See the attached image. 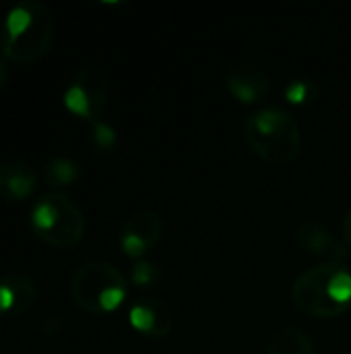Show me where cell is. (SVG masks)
<instances>
[{
    "label": "cell",
    "instance_id": "20",
    "mask_svg": "<svg viewBox=\"0 0 351 354\" xmlns=\"http://www.w3.org/2000/svg\"><path fill=\"white\" fill-rule=\"evenodd\" d=\"M6 79H8V64L4 58H0V87H4Z\"/></svg>",
    "mask_w": 351,
    "mask_h": 354
},
{
    "label": "cell",
    "instance_id": "5",
    "mask_svg": "<svg viewBox=\"0 0 351 354\" xmlns=\"http://www.w3.org/2000/svg\"><path fill=\"white\" fill-rule=\"evenodd\" d=\"M85 218L79 205L60 191L46 193L31 212V230L48 247L72 249L85 236Z\"/></svg>",
    "mask_w": 351,
    "mask_h": 354
},
{
    "label": "cell",
    "instance_id": "15",
    "mask_svg": "<svg viewBox=\"0 0 351 354\" xmlns=\"http://www.w3.org/2000/svg\"><path fill=\"white\" fill-rule=\"evenodd\" d=\"M285 97L290 104L306 106L319 97V87H317V83H312L308 79H296L285 87Z\"/></svg>",
    "mask_w": 351,
    "mask_h": 354
},
{
    "label": "cell",
    "instance_id": "17",
    "mask_svg": "<svg viewBox=\"0 0 351 354\" xmlns=\"http://www.w3.org/2000/svg\"><path fill=\"white\" fill-rule=\"evenodd\" d=\"M91 141H93L97 151L112 153L116 149V145H118V135H116V131L110 124L97 120V122L91 124Z\"/></svg>",
    "mask_w": 351,
    "mask_h": 354
},
{
    "label": "cell",
    "instance_id": "7",
    "mask_svg": "<svg viewBox=\"0 0 351 354\" xmlns=\"http://www.w3.org/2000/svg\"><path fill=\"white\" fill-rule=\"evenodd\" d=\"M163 220L157 212L139 209L126 218L120 230V249L130 259H141L153 251L163 236Z\"/></svg>",
    "mask_w": 351,
    "mask_h": 354
},
{
    "label": "cell",
    "instance_id": "9",
    "mask_svg": "<svg viewBox=\"0 0 351 354\" xmlns=\"http://www.w3.org/2000/svg\"><path fill=\"white\" fill-rule=\"evenodd\" d=\"M223 85L228 93L240 104H259L271 93V79L267 71L254 62L240 60L225 68Z\"/></svg>",
    "mask_w": 351,
    "mask_h": 354
},
{
    "label": "cell",
    "instance_id": "14",
    "mask_svg": "<svg viewBox=\"0 0 351 354\" xmlns=\"http://www.w3.org/2000/svg\"><path fill=\"white\" fill-rule=\"evenodd\" d=\"M81 168L74 160L58 156L52 158L43 168V180L48 187H70L79 180Z\"/></svg>",
    "mask_w": 351,
    "mask_h": 354
},
{
    "label": "cell",
    "instance_id": "4",
    "mask_svg": "<svg viewBox=\"0 0 351 354\" xmlns=\"http://www.w3.org/2000/svg\"><path fill=\"white\" fill-rule=\"evenodd\" d=\"M128 295L126 278L106 261L81 266L70 280L74 305L89 315H108L116 311Z\"/></svg>",
    "mask_w": 351,
    "mask_h": 354
},
{
    "label": "cell",
    "instance_id": "11",
    "mask_svg": "<svg viewBox=\"0 0 351 354\" xmlns=\"http://www.w3.org/2000/svg\"><path fill=\"white\" fill-rule=\"evenodd\" d=\"M37 189V172L23 160L0 162V199L10 203L27 201Z\"/></svg>",
    "mask_w": 351,
    "mask_h": 354
},
{
    "label": "cell",
    "instance_id": "8",
    "mask_svg": "<svg viewBox=\"0 0 351 354\" xmlns=\"http://www.w3.org/2000/svg\"><path fill=\"white\" fill-rule=\"evenodd\" d=\"M296 245L300 251H304L308 257L325 259L323 263H341L348 261L351 249L343 243V239H337L331 228L319 220H306L296 230Z\"/></svg>",
    "mask_w": 351,
    "mask_h": 354
},
{
    "label": "cell",
    "instance_id": "13",
    "mask_svg": "<svg viewBox=\"0 0 351 354\" xmlns=\"http://www.w3.org/2000/svg\"><path fill=\"white\" fill-rule=\"evenodd\" d=\"M267 354H319L312 338L302 328H283L271 338Z\"/></svg>",
    "mask_w": 351,
    "mask_h": 354
},
{
    "label": "cell",
    "instance_id": "1",
    "mask_svg": "<svg viewBox=\"0 0 351 354\" xmlns=\"http://www.w3.org/2000/svg\"><path fill=\"white\" fill-rule=\"evenodd\" d=\"M54 41V17L43 2L29 0L12 6L0 29V52L17 64L43 58Z\"/></svg>",
    "mask_w": 351,
    "mask_h": 354
},
{
    "label": "cell",
    "instance_id": "19",
    "mask_svg": "<svg viewBox=\"0 0 351 354\" xmlns=\"http://www.w3.org/2000/svg\"><path fill=\"white\" fill-rule=\"evenodd\" d=\"M60 324H62V319H58V317H48V319L41 324V332H43V334H54V332H58Z\"/></svg>",
    "mask_w": 351,
    "mask_h": 354
},
{
    "label": "cell",
    "instance_id": "12",
    "mask_svg": "<svg viewBox=\"0 0 351 354\" xmlns=\"http://www.w3.org/2000/svg\"><path fill=\"white\" fill-rule=\"evenodd\" d=\"M35 299L33 278L25 272H12L0 280V315L19 317Z\"/></svg>",
    "mask_w": 351,
    "mask_h": 354
},
{
    "label": "cell",
    "instance_id": "16",
    "mask_svg": "<svg viewBox=\"0 0 351 354\" xmlns=\"http://www.w3.org/2000/svg\"><path fill=\"white\" fill-rule=\"evenodd\" d=\"M159 280H161V270H159L157 263L139 261V263L132 266L130 282H132L137 288H151V286H155Z\"/></svg>",
    "mask_w": 351,
    "mask_h": 354
},
{
    "label": "cell",
    "instance_id": "18",
    "mask_svg": "<svg viewBox=\"0 0 351 354\" xmlns=\"http://www.w3.org/2000/svg\"><path fill=\"white\" fill-rule=\"evenodd\" d=\"M341 239H343V243L351 249V209L343 216V222H341Z\"/></svg>",
    "mask_w": 351,
    "mask_h": 354
},
{
    "label": "cell",
    "instance_id": "6",
    "mask_svg": "<svg viewBox=\"0 0 351 354\" xmlns=\"http://www.w3.org/2000/svg\"><path fill=\"white\" fill-rule=\"evenodd\" d=\"M108 97L110 87L106 75L95 66H85L72 77L68 89L64 91V106L77 118L93 124L103 114Z\"/></svg>",
    "mask_w": 351,
    "mask_h": 354
},
{
    "label": "cell",
    "instance_id": "2",
    "mask_svg": "<svg viewBox=\"0 0 351 354\" xmlns=\"http://www.w3.org/2000/svg\"><path fill=\"white\" fill-rule=\"evenodd\" d=\"M292 303L314 319H333L351 307V272L341 263H321L306 270L292 286Z\"/></svg>",
    "mask_w": 351,
    "mask_h": 354
},
{
    "label": "cell",
    "instance_id": "3",
    "mask_svg": "<svg viewBox=\"0 0 351 354\" xmlns=\"http://www.w3.org/2000/svg\"><path fill=\"white\" fill-rule=\"evenodd\" d=\"M244 141L261 160L283 166L302 151V131L298 120L281 108H261L244 124Z\"/></svg>",
    "mask_w": 351,
    "mask_h": 354
},
{
    "label": "cell",
    "instance_id": "10",
    "mask_svg": "<svg viewBox=\"0 0 351 354\" xmlns=\"http://www.w3.org/2000/svg\"><path fill=\"white\" fill-rule=\"evenodd\" d=\"M128 322L137 334L151 338V340H159V338L170 336V332L174 328V315H172L170 307L155 297L139 299L130 307Z\"/></svg>",
    "mask_w": 351,
    "mask_h": 354
}]
</instances>
